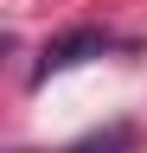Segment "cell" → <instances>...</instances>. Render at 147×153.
Returning <instances> with one entry per match:
<instances>
[{
    "instance_id": "1",
    "label": "cell",
    "mask_w": 147,
    "mask_h": 153,
    "mask_svg": "<svg viewBox=\"0 0 147 153\" xmlns=\"http://www.w3.org/2000/svg\"><path fill=\"white\" fill-rule=\"evenodd\" d=\"M115 38H109L102 26H70V32H58L51 45L39 51V64H32V83H51L58 70H77V64H90V57H102Z\"/></svg>"
},
{
    "instance_id": "2",
    "label": "cell",
    "mask_w": 147,
    "mask_h": 153,
    "mask_svg": "<svg viewBox=\"0 0 147 153\" xmlns=\"http://www.w3.org/2000/svg\"><path fill=\"white\" fill-rule=\"evenodd\" d=\"M134 147V128L128 121H115V128H102V134H83V140H70L64 153H128Z\"/></svg>"
}]
</instances>
